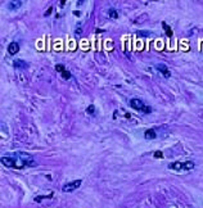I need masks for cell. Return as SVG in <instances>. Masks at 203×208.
Returning <instances> with one entry per match:
<instances>
[{"mask_svg": "<svg viewBox=\"0 0 203 208\" xmlns=\"http://www.w3.org/2000/svg\"><path fill=\"white\" fill-rule=\"evenodd\" d=\"M1 163L4 167L22 170V168L27 167H35L37 165V161L34 158V156L25 153V152H10V153H4L1 156Z\"/></svg>", "mask_w": 203, "mask_h": 208, "instance_id": "obj_1", "label": "cell"}, {"mask_svg": "<svg viewBox=\"0 0 203 208\" xmlns=\"http://www.w3.org/2000/svg\"><path fill=\"white\" fill-rule=\"evenodd\" d=\"M194 162L192 161H186V162H172L168 163L167 167L170 170H175V171H190L194 168Z\"/></svg>", "mask_w": 203, "mask_h": 208, "instance_id": "obj_2", "label": "cell"}, {"mask_svg": "<svg viewBox=\"0 0 203 208\" xmlns=\"http://www.w3.org/2000/svg\"><path fill=\"white\" fill-rule=\"evenodd\" d=\"M129 103H130L131 108L136 109V111L143 112V113H151V112H152V108H151V107L145 105V104L143 103L140 99H131Z\"/></svg>", "mask_w": 203, "mask_h": 208, "instance_id": "obj_3", "label": "cell"}, {"mask_svg": "<svg viewBox=\"0 0 203 208\" xmlns=\"http://www.w3.org/2000/svg\"><path fill=\"white\" fill-rule=\"evenodd\" d=\"M81 184H82V180H81V179H80V180H73V181H71V183L64 184L63 188H62V190H63L64 193L73 191V190H76L77 188H80V185H81Z\"/></svg>", "mask_w": 203, "mask_h": 208, "instance_id": "obj_4", "label": "cell"}, {"mask_svg": "<svg viewBox=\"0 0 203 208\" xmlns=\"http://www.w3.org/2000/svg\"><path fill=\"white\" fill-rule=\"evenodd\" d=\"M21 7H22V1H19V0H13V1H8V4H7V8H8V9H9L10 12H16V10H18Z\"/></svg>", "mask_w": 203, "mask_h": 208, "instance_id": "obj_5", "label": "cell"}, {"mask_svg": "<svg viewBox=\"0 0 203 208\" xmlns=\"http://www.w3.org/2000/svg\"><path fill=\"white\" fill-rule=\"evenodd\" d=\"M156 68L158 70V72H161L163 76L166 77V79H168L170 76H171V72L168 71V68H167V66L166 64H163V63H158L157 66H156Z\"/></svg>", "mask_w": 203, "mask_h": 208, "instance_id": "obj_6", "label": "cell"}, {"mask_svg": "<svg viewBox=\"0 0 203 208\" xmlns=\"http://www.w3.org/2000/svg\"><path fill=\"white\" fill-rule=\"evenodd\" d=\"M55 70L58 71V72H61V75H62V77H63L64 80H70L71 79V73L68 72V71H66V68H64L63 64H57Z\"/></svg>", "mask_w": 203, "mask_h": 208, "instance_id": "obj_7", "label": "cell"}, {"mask_svg": "<svg viewBox=\"0 0 203 208\" xmlns=\"http://www.w3.org/2000/svg\"><path fill=\"white\" fill-rule=\"evenodd\" d=\"M14 68H18V70H27L28 68V63L26 61H22V59H16L13 62Z\"/></svg>", "mask_w": 203, "mask_h": 208, "instance_id": "obj_8", "label": "cell"}, {"mask_svg": "<svg viewBox=\"0 0 203 208\" xmlns=\"http://www.w3.org/2000/svg\"><path fill=\"white\" fill-rule=\"evenodd\" d=\"M19 52V45L17 43H10L9 45H8V53H9L10 55H14V54H17V53Z\"/></svg>", "mask_w": 203, "mask_h": 208, "instance_id": "obj_9", "label": "cell"}, {"mask_svg": "<svg viewBox=\"0 0 203 208\" xmlns=\"http://www.w3.org/2000/svg\"><path fill=\"white\" fill-rule=\"evenodd\" d=\"M144 138L147 139V140H153V139L157 138V134H156V131H154V130L149 129V130H147V131L144 132Z\"/></svg>", "mask_w": 203, "mask_h": 208, "instance_id": "obj_10", "label": "cell"}, {"mask_svg": "<svg viewBox=\"0 0 203 208\" xmlns=\"http://www.w3.org/2000/svg\"><path fill=\"white\" fill-rule=\"evenodd\" d=\"M108 16L111 17V18H113V19H117L118 18V12L116 9H113V8H111V9L108 10Z\"/></svg>", "mask_w": 203, "mask_h": 208, "instance_id": "obj_11", "label": "cell"}, {"mask_svg": "<svg viewBox=\"0 0 203 208\" xmlns=\"http://www.w3.org/2000/svg\"><path fill=\"white\" fill-rule=\"evenodd\" d=\"M162 27H163V28H165V31H166V34H167V36H168V37H171V36H172V30H171V28H170V27H168V26H167V25H166V23H165V22H162Z\"/></svg>", "mask_w": 203, "mask_h": 208, "instance_id": "obj_12", "label": "cell"}, {"mask_svg": "<svg viewBox=\"0 0 203 208\" xmlns=\"http://www.w3.org/2000/svg\"><path fill=\"white\" fill-rule=\"evenodd\" d=\"M86 113H88V114H91V116L95 113V107L93 105V104H91V105H89L88 108H86Z\"/></svg>", "mask_w": 203, "mask_h": 208, "instance_id": "obj_13", "label": "cell"}, {"mask_svg": "<svg viewBox=\"0 0 203 208\" xmlns=\"http://www.w3.org/2000/svg\"><path fill=\"white\" fill-rule=\"evenodd\" d=\"M149 34H151L149 31H138L139 36H149Z\"/></svg>", "mask_w": 203, "mask_h": 208, "instance_id": "obj_14", "label": "cell"}, {"mask_svg": "<svg viewBox=\"0 0 203 208\" xmlns=\"http://www.w3.org/2000/svg\"><path fill=\"white\" fill-rule=\"evenodd\" d=\"M154 157H156V158H162V152H160V150H157L156 153H154Z\"/></svg>", "mask_w": 203, "mask_h": 208, "instance_id": "obj_15", "label": "cell"}, {"mask_svg": "<svg viewBox=\"0 0 203 208\" xmlns=\"http://www.w3.org/2000/svg\"><path fill=\"white\" fill-rule=\"evenodd\" d=\"M52 10H53V8H52V7H50V8H49V9H48V10H46V13H45V16H49V14H50V12H52Z\"/></svg>", "mask_w": 203, "mask_h": 208, "instance_id": "obj_16", "label": "cell"}, {"mask_svg": "<svg viewBox=\"0 0 203 208\" xmlns=\"http://www.w3.org/2000/svg\"><path fill=\"white\" fill-rule=\"evenodd\" d=\"M73 13H75V16H80V14H81L80 12H77V10H76V12H73Z\"/></svg>", "mask_w": 203, "mask_h": 208, "instance_id": "obj_17", "label": "cell"}]
</instances>
